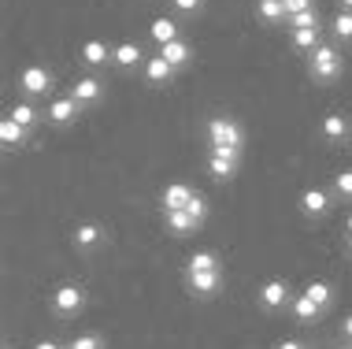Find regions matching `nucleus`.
Instances as JSON below:
<instances>
[{"instance_id": "f257e3e1", "label": "nucleus", "mask_w": 352, "mask_h": 349, "mask_svg": "<svg viewBox=\"0 0 352 349\" xmlns=\"http://www.w3.org/2000/svg\"><path fill=\"white\" fill-rule=\"evenodd\" d=\"M208 145L219 156H241L245 134L230 116H215V119H208Z\"/></svg>"}, {"instance_id": "f03ea898", "label": "nucleus", "mask_w": 352, "mask_h": 349, "mask_svg": "<svg viewBox=\"0 0 352 349\" xmlns=\"http://www.w3.org/2000/svg\"><path fill=\"white\" fill-rule=\"evenodd\" d=\"M308 71H311V78H316V82H334L338 74H341V56H338V49H330V45L311 49Z\"/></svg>"}, {"instance_id": "7ed1b4c3", "label": "nucleus", "mask_w": 352, "mask_h": 349, "mask_svg": "<svg viewBox=\"0 0 352 349\" xmlns=\"http://www.w3.org/2000/svg\"><path fill=\"white\" fill-rule=\"evenodd\" d=\"M82 305H85L82 286H71V282H67V286H60V290L52 294V308H56L60 316H74V313H82Z\"/></svg>"}, {"instance_id": "20e7f679", "label": "nucleus", "mask_w": 352, "mask_h": 349, "mask_svg": "<svg viewBox=\"0 0 352 349\" xmlns=\"http://www.w3.org/2000/svg\"><path fill=\"white\" fill-rule=\"evenodd\" d=\"M19 86H23L26 93H49L52 89V71L49 67H23L19 71Z\"/></svg>"}, {"instance_id": "39448f33", "label": "nucleus", "mask_w": 352, "mask_h": 349, "mask_svg": "<svg viewBox=\"0 0 352 349\" xmlns=\"http://www.w3.org/2000/svg\"><path fill=\"white\" fill-rule=\"evenodd\" d=\"M256 297H260L263 308H282L285 301H289V282H285V279H267Z\"/></svg>"}, {"instance_id": "423d86ee", "label": "nucleus", "mask_w": 352, "mask_h": 349, "mask_svg": "<svg viewBox=\"0 0 352 349\" xmlns=\"http://www.w3.org/2000/svg\"><path fill=\"white\" fill-rule=\"evenodd\" d=\"M78 112H82V105L74 97H56L52 105H49V112H45V116H49L56 127H67V123H74L78 119Z\"/></svg>"}, {"instance_id": "0eeeda50", "label": "nucleus", "mask_w": 352, "mask_h": 349, "mask_svg": "<svg viewBox=\"0 0 352 349\" xmlns=\"http://www.w3.org/2000/svg\"><path fill=\"white\" fill-rule=\"evenodd\" d=\"M189 286H193V294L212 297L223 286V271H189Z\"/></svg>"}, {"instance_id": "6e6552de", "label": "nucleus", "mask_w": 352, "mask_h": 349, "mask_svg": "<svg viewBox=\"0 0 352 349\" xmlns=\"http://www.w3.org/2000/svg\"><path fill=\"white\" fill-rule=\"evenodd\" d=\"M100 93H104V86H100V78H93V74H85V78H78L71 86V97L78 101V105H93V101H100Z\"/></svg>"}, {"instance_id": "1a4fd4ad", "label": "nucleus", "mask_w": 352, "mask_h": 349, "mask_svg": "<svg viewBox=\"0 0 352 349\" xmlns=\"http://www.w3.org/2000/svg\"><path fill=\"white\" fill-rule=\"evenodd\" d=\"M145 78H148V86H167L175 78V67H170L164 56H152V60H145Z\"/></svg>"}, {"instance_id": "9d476101", "label": "nucleus", "mask_w": 352, "mask_h": 349, "mask_svg": "<svg viewBox=\"0 0 352 349\" xmlns=\"http://www.w3.org/2000/svg\"><path fill=\"white\" fill-rule=\"evenodd\" d=\"M160 56H164V60L170 63V67H182V63H189V56H193V49H189V41H182V37H178V41H167V45H160Z\"/></svg>"}, {"instance_id": "9b49d317", "label": "nucleus", "mask_w": 352, "mask_h": 349, "mask_svg": "<svg viewBox=\"0 0 352 349\" xmlns=\"http://www.w3.org/2000/svg\"><path fill=\"white\" fill-rule=\"evenodd\" d=\"M82 63H89V67H100V63H108L111 60V49L104 41H97V37H93V41H85L82 45Z\"/></svg>"}, {"instance_id": "f8f14e48", "label": "nucleus", "mask_w": 352, "mask_h": 349, "mask_svg": "<svg viewBox=\"0 0 352 349\" xmlns=\"http://www.w3.org/2000/svg\"><path fill=\"white\" fill-rule=\"evenodd\" d=\"M189 201H193V190L186 182H170L164 190V209H186Z\"/></svg>"}, {"instance_id": "ddd939ff", "label": "nucleus", "mask_w": 352, "mask_h": 349, "mask_svg": "<svg viewBox=\"0 0 352 349\" xmlns=\"http://www.w3.org/2000/svg\"><path fill=\"white\" fill-rule=\"evenodd\" d=\"M300 209H304V215H322L330 209V197L322 190H304L300 193Z\"/></svg>"}, {"instance_id": "4468645a", "label": "nucleus", "mask_w": 352, "mask_h": 349, "mask_svg": "<svg viewBox=\"0 0 352 349\" xmlns=\"http://www.w3.org/2000/svg\"><path fill=\"white\" fill-rule=\"evenodd\" d=\"M0 141H4L8 149H19V145L26 141V127H23V123H15L12 116H8L4 123H0Z\"/></svg>"}, {"instance_id": "2eb2a0df", "label": "nucleus", "mask_w": 352, "mask_h": 349, "mask_svg": "<svg viewBox=\"0 0 352 349\" xmlns=\"http://www.w3.org/2000/svg\"><path fill=\"white\" fill-rule=\"evenodd\" d=\"M111 60H116L119 67H138L141 63V45H134V41L116 45V49H111Z\"/></svg>"}, {"instance_id": "dca6fc26", "label": "nucleus", "mask_w": 352, "mask_h": 349, "mask_svg": "<svg viewBox=\"0 0 352 349\" xmlns=\"http://www.w3.org/2000/svg\"><path fill=\"white\" fill-rule=\"evenodd\" d=\"M100 238H104V231L97 223H78V227H74V245H78V249H93V245H100Z\"/></svg>"}, {"instance_id": "f3484780", "label": "nucleus", "mask_w": 352, "mask_h": 349, "mask_svg": "<svg viewBox=\"0 0 352 349\" xmlns=\"http://www.w3.org/2000/svg\"><path fill=\"white\" fill-rule=\"evenodd\" d=\"M167 227L175 231V234H189V231H197L201 227V223L193 220V215H189L186 209H167Z\"/></svg>"}, {"instance_id": "a211bd4d", "label": "nucleus", "mask_w": 352, "mask_h": 349, "mask_svg": "<svg viewBox=\"0 0 352 349\" xmlns=\"http://www.w3.org/2000/svg\"><path fill=\"white\" fill-rule=\"evenodd\" d=\"M319 313H322V308H319V305H316V301H311L308 294L293 297V316H297L300 324H316V319H319Z\"/></svg>"}, {"instance_id": "6ab92c4d", "label": "nucleus", "mask_w": 352, "mask_h": 349, "mask_svg": "<svg viewBox=\"0 0 352 349\" xmlns=\"http://www.w3.org/2000/svg\"><path fill=\"white\" fill-rule=\"evenodd\" d=\"M148 34L156 37L160 45H167V41H178V23H175V19H152Z\"/></svg>"}, {"instance_id": "aec40b11", "label": "nucleus", "mask_w": 352, "mask_h": 349, "mask_svg": "<svg viewBox=\"0 0 352 349\" xmlns=\"http://www.w3.org/2000/svg\"><path fill=\"white\" fill-rule=\"evenodd\" d=\"M208 171H212L215 178H234L237 156H219V153H212V156H208Z\"/></svg>"}, {"instance_id": "412c9836", "label": "nucleus", "mask_w": 352, "mask_h": 349, "mask_svg": "<svg viewBox=\"0 0 352 349\" xmlns=\"http://www.w3.org/2000/svg\"><path fill=\"white\" fill-rule=\"evenodd\" d=\"M345 134H349V123H345V116L330 112V116L322 119V138H327V141H341Z\"/></svg>"}, {"instance_id": "4be33fe9", "label": "nucleus", "mask_w": 352, "mask_h": 349, "mask_svg": "<svg viewBox=\"0 0 352 349\" xmlns=\"http://www.w3.org/2000/svg\"><path fill=\"white\" fill-rule=\"evenodd\" d=\"M189 271H219V257L212 249H201L189 257Z\"/></svg>"}, {"instance_id": "5701e85b", "label": "nucleus", "mask_w": 352, "mask_h": 349, "mask_svg": "<svg viewBox=\"0 0 352 349\" xmlns=\"http://www.w3.org/2000/svg\"><path fill=\"white\" fill-rule=\"evenodd\" d=\"M293 45H297V49H319V26L293 30Z\"/></svg>"}, {"instance_id": "b1692460", "label": "nucleus", "mask_w": 352, "mask_h": 349, "mask_svg": "<svg viewBox=\"0 0 352 349\" xmlns=\"http://www.w3.org/2000/svg\"><path fill=\"white\" fill-rule=\"evenodd\" d=\"M285 23H289V30H304V26H319V12H316V8H308V12L285 15Z\"/></svg>"}, {"instance_id": "393cba45", "label": "nucleus", "mask_w": 352, "mask_h": 349, "mask_svg": "<svg viewBox=\"0 0 352 349\" xmlns=\"http://www.w3.org/2000/svg\"><path fill=\"white\" fill-rule=\"evenodd\" d=\"M304 294L316 301L319 308H327V305H330V297H334V290H330V282H311V286L304 290Z\"/></svg>"}, {"instance_id": "a878e982", "label": "nucleus", "mask_w": 352, "mask_h": 349, "mask_svg": "<svg viewBox=\"0 0 352 349\" xmlns=\"http://www.w3.org/2000/svg\"><path fill=\"white\" fill-rule=\"evenodd\" d=\"M260 19L278 23V19H285V4H282V0H260Z\"/></svg>"}, {"instance_id": "bb28decb", "label": "nucleus", "mask_w": 352, "mask_h": 349, "mask_svg": "<svg viewBox=\"0 0 352 349\" xmlns=\"http://www.w3.org/2000/svg\"><path fill=\"white\" fill-rule=\"evenodd\" d=\"M334 37L338 41H352V12H338L334 15Z\"/></svg>"}, {"instance_id": "cd10ccee", "label": "nucleus", "mask_w": 352, "mask_h": 349, "mask_svg": "<svg viewBox=\"0 0 352 349\" xmlns=\"http://www.w3.org/2000/svg\"><path fill=\"white\" fill-rule=\"evenodd\" d=\"M12 119H15V123H23V127H34L37 112H34V105H26V101H19V105L12 108Z\"/></svg>"}, {"instance_id": "c85d7f7f", "label": "nucleus", "mask_w": 352, "mask_h": 349, "mask_svg": "<svg viewBox=\"0 0 352 349\" xmlns=\"http://www.w3.org/2000/svg\"><path fill=\"white\" fill-rule=\"evenodd\" d=\"M67 349H104V338L100 335H78Z\"/></svg>"}, {"instance_id": "c756f323", "label": "nucleus", "mask_w": 352, "mask_h": 349, "mask_svg": "<svg viewBox=\"0 0 352 349\" xmlns=\"http://www.w3.org/2000/svg\"><path fill=\"white\" fill-rule=\"evenodd\" d=\"M334 190H338V197H345V201H352V171H341V175H334Z\"/></svg>"}, {"instance_id": "7c9ffc66", "label": "nucleus", "mask_w": 352, "mask_h": 349, "mask_svg": "<svg viewBox=\"0 0 352 349\" xmlns=\"http://www.w3.org/2000/svg\"><path fill=\"white\" fill-rule=\"evenodd\" d=\"M186 212L193 215L197 223H204V215H208V204H204V197H201V193H193V201L186 204Z\"/></svg>"}, {"instance_id": "2f4dec72", "label": "nucleus", "mask_w": 352, "mask_h": 349, "mask_svg": "<svg viewBox=\"0 0 352 349\" xmlns=\"http://www.w3.org/2000/svg\"><path fill=\"white\" fill-rule=\"evenodd\" d=\"M170 4H175L178 12H186V15H197L204 8V0H170Z\"/></svg>"}, {"instance_id": "473e14b6", "label": "nucleus", "mask_w": 352, "mask_h": 349, "mask_svg": "<svg viewBox=\"0 0 352 349\" xmlns=\"http://www.w3.org/2000/svg\"><path fill=\"white\" fill-rule=\"evenodd\" d=\"M285 4V15H297V12H308V8H316L311 0H282Z\"/></svg>"}, {"instance_id": "72a5a7b5", "label": "nucleus", "mask_w": 352, "mask_h": 349, "mask_svg": "<svg viewBox=\"0 0 352 349\" xmlns=\"http://www.w3.org/2000/svg\"><path fill=\"white\" fill-rule=\"evenodd\" d=\"M274 349H304V342H297V338H285V342H278Z\"/></svg>"}, {"instance_id": "f704fd0d", "label": "nucleus", "mask_w": 352, "mask_h": 349, "mask_svg": "<svg viewBox=\"0 0 352 349\" xmlns=\"http://www.w3.org/2000/svg\"><path fill=\"white\" fill-rule=\"evenodd\" d=\"M34 349H60V346H56V342H52V338H49V342H37Z\"/></svg>"}, {"instance_id": "c9c22d12", "label": "nucleus", "mask_w": 352, "mask_h": 349, "mask_svg": "<svg viewBox=\"0 0 352 349\" xmlns=\"http://www.w3.org/2000/svg\"><path fill=\"white\" fill-rule=\"evenodd\" d=\"M345 335H349V338H352V316H349V319H345Z\"/></svg>"}, {"instance_id": "e433bc0d", "label": "nucleus", "mask_w": 352, "mask_h": 349, "mask_svg": "<svg viewBox=\"0 0 352 349\" xmlns=\"http://www.w3.org/2000/svg\"><path fill=\"white\" fill-rule=\"evenodd\" d=\"M345 231H349V238H352V215H349V220H345Z\"/></svg>"}, {"instance_id": "4c0bfd02", "label": "nucleus", "mask_w": 352, "mask_h": 349, "mask_svg": "<svg viewBox=\"0 0 352 349\" xmlns=\"http://www.w3.org/2000/svg\"><path fill=\"white\" fill-rule=\"evenodd\" d=\"M341 4H345V12H352V0H341Z\"/></svg>"}, {"instance_id": "58836bf2", "label": "nucleus", "mask_w": 352, "mask_h": 349, "mask_svg": "<svg viewBox=\"0 0 352 349\" xmlns=\"http://www.w3.org/2000/svg\"><path fill=\"white\" fill-rule=\"evenodd\" d=\"M349 253H352V238H349Z\"/></svg>"}]
</instances>
